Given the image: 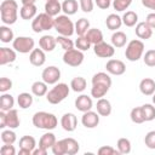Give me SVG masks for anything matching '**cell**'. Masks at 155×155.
Returning a JSON list of instances; mask_svg holds the SVG:
<instances>
[{
    "mask_svg": "<svg viewBox=\"0 0 155 155\" xmlns=\"http://www.w3.org/2000/svg\"><path fill=\"white\" fill-rule=\"evenodd\" d=\"M93 107V102H92V97L87 96V94H80L76 99H75V108L81 111V113H85V111H88L91 110Z\"/></svg>",
    "mask_w": 155,
    "mask_h": 155,
    "instance_id": "obj_15",
    "label": "cell"
},
{
    "mask_svg": "<svg viewBox=\"0 0 155 155\" xmlns=\"http://www.w3.org/2000/svg\"><path fill=\"white\" fill-rule=\"evenodd\" d=\"M56 45H57V40L52 35H42L39 39V46L45 52H52L56 48Z\"/></svg>",
    "mask_w": 155,
    "mask_h": 155,
    "instance_id": "obj_19",
    "label": "cell"
},
{
    "mask_svg": "<svg viewBox=\"0 0 155 155\" xmlns=\"http://www.w3.org/2000/svg\"><path fill=\"white\" fill-rule=\"evenodd\" d=\"M36 12H38V7L35 4L33 5H22V7L19 8V16L22 19L29 21V19H34L36 17Z\"/></svg>",
    "mask_w": 155,
    "mask_h": 155,
    "instance_id": "obj_21",
    "label": "cell"
},
{
    "mask_svg": "<svg viewBox=\"0 0 155 155\" xmlns=\"http://www.w3.org/2000/svg\"><path fill=\"white\" fill-rule=\"evenodd\" d=\"M16 139H17V137H16V133L12 131V128L4 130L1 132V140L5 144H13L16 142Z\"/></svg>",
    "mask_w": 155,
    "mask_h": 155,
    "instance_id": "obj_42",
    "label": "cell"
},
{
    "mask_svg": "<svg viewBox=\"0 0 155 155\" xmlns=\"http://www.w3.org/2000/svg\"><path fill=\"white\" fill-rule=\"evenodd\" d=\"M98 155H119V150L110 147V145H103L97 150Z\"/></svg>",
    "mask_w": 155,
    "mask_h": 155,
    "instance_id": "obj_47",
    "label": "cell"
},
{
    "mask_svg": "<svg viewBox=\"0 0 155 155\" xmlns=\"http://www.w3.org/2000/svg\"><path fill=\"white\" fill-rule=\"evenodd\" d=\"M41 78L47 85H56L61 79V70L56 65H50L42 70Z\"/></svg>",
    "mask_w": 155,
    "mask_h": 155,
    "instance_id": "obj_10",
    "label": "cell"
},
{
    "mask_svg": "<svg viewBox=\"0 0 155 155\" xmlns=\"http://www.w3.org/2000/svg\"><path fill=\"white\" fill-rule=\"evenodd\" d=\"M0 18L6 25L15 24L18 18V4L15 0H4L0 4Z\"/></svg>",
    "mask_w": 155,
    "mask_h": 155,
    "instance_id": "obj_2",
    "label": "cell"
},
{
    "mask_svg": "<svg viewBox=\"0 0 155 155\" xmlns=\"http://www.w3.org/2000/svg\"><path fill=\"white\" fill-rule=\"evenodd\" d=\"M121 18L122 24H125L126 27H134L138 23V15L134 11H126Z\"/></svg>",
    "mask_w": 155,
    "mask_h": 155,
    "instance_id": "obj_38",
    "label": "cell"
},
{
    "mask_svg": "<svg viewBox=\"0 0 155 155\" xmlns=\"http://www.w3.org/2000/svg\"><path fill=\"white\" fill-rule=\"evenodd\" d=\"M62 140H63V144L65 148V155H75L79 153L80 145H79V142L76 139L68 137V138H64Z\"/></svg>",
    "mask_w": 155,
    "mask_h": 155,
    "instance_id": "obj_23",
    "label": "cell"
},
{
    "mask_svg": "<svg viewBox=\"0 0 155 155\" xmlns=\"http://www.w3.org/2000/svg\"><path fill=\"white\" fill-rule=\"evenodd\" d=\"M96 109H97V113L101 116H109L111 114V103L107 98L102 97L97 101Z\"/></svg>",
    "mask_w": 155,
    "mask_h": 155,
    "instance_id": "obj_22",
    "label": "cell"
},
{
    "mask_svg": "<svg viewBox=\"0 0 155 155\" xmlns=\"http://www.w3.org/2000/svg\"><path fill=\"white\" fill-rule=\"evenodd\" d=\"M84 52L78 48H71L68 51H64L63 54V62L69 67H79L84 62Z\"/></svg>",
    "mask_w": 155,
    "mask_h": 155,
    "instance_id": "obj_9",
    "label": "cell"
},
{
    "mask_svg": "<svg viewBox=\"0 0 155 155\" xmlns=\"http://www.w3.org/2000/svg\"><path fill=\"white\" fill-rule=\"evenodd\" d=\"M94 2H96V5H97L99 8H102V10H107V8H109V6L111 5V0H94Z\"/></svg>",
    "mask_w": 155,
    "mask_h": 155,
    "instance_id": "obj_53",
    "label": "cell"
},
{
    "mask_svg": "<svg viewBox=\"0 0 155 155\" xmlns=\"http://www.w3.org/2000/svg\"><path fill=\"white\" fill-rule=\"evenodd\" d=\"M111 87V78L109 73L99 71L92 76V87H91V97L99 99L104 97L109 88Z\"/></svg>",
    "mask_w": 155,
    "mask_h": 155,
    "instance_id": "obj_1",
    "label": "cell"
},
{
    "mask_svg": "<svg viewBox=\"0 0 155 155\" xmlns=\"http://www.w3.org/2000/svg\"><path fill=\"white\" fill-rule=\"evenodd\" d=\"M105 25L109 30L120 29V27L122 25V18L116 13H110L105 19Z\"/></svg>",
    "mask_w": 155,
    "mask_h": 155,
    "instance_id": "obj_27",
    "label": "cell"
},
{
    "mask_svg": "<svg viewBox=\"0 0 155 155\" xmlns=\"http://www.w3.org/2000/svg\"><path fill=\"white\" fill-rule=\"evenodd\" d=\"M79 7H80V5H79V2L76 0H64L62 2V11L67 16L75 15L78 12Z\"/></svg>",
    "mask_w": 155,
    "mask_h": 155,
    "instance_id": "obj_31",
    "label": "cell"
},
{
    "mask_svg": "<svg viewBox=\"0 0 155 155\" xmlns=\"http://www.w3.org/2000/svg\"><path fill=\"white\" fill-rule=\"evenodd\" d=\"M6 120H7V127L8 128H17L21 124V119L18 116V111L16 109H11L6 111Z\"/></svg>",
    "mask_w": 155,
    "mask_h": 155,
    "instance_id": "obj_29",
    "label": "cell"
},
{
    "mask_svg": "<svg viewBox=\"0 0 155 155\" xmlns=\"http://www.w3.org/2000/svg\"><path fill=\"white\" fill-rule=\"evenodd\" d=\"M107 73L111 75H122L126 71V65L120 59H109L105 64Z\"/></svg>",
    "mask_w": 155,
    "mask_h": 155,
    "instance_id": "obj_12",
    "label": "cell"
},
{
    "mask_svg": "<svg viewBox=\"0 0 155 155\" xmlns=\"http://www.w3.org/2000/svg\"><path fill=\"white\" fill-rule=\"evenodd\" d=\"M93 52L99 58H111L115 53V47L108 42H99L97 45H93Z\"/></svg>",
    "mask_w": 155,
    "mask_h": 155,
    "instance_id": "obj_11",
    "label": "cell"
},
{
    "mask_svg": "<svg viewBox=\"0 0 155 155\" xmlns=\"http://www.w3.org/2000/svg\"><path fill=\"white\" fill-rule=\"evenodd\" d=\"M136 35L142 39V40H148L151 38L153 35V28L147 23V22H138L136 24V29H134Z\"/></svg>",
    "mask_w": 155,
    "mask_h": 155,
    "instance_id": "obj_16",
    "label": "cell"
},
{
    "mask_svg": "<svg viewBox=\"0 0 155 155\" xmlns=\"http://www.w3.org/2000/svg\"><path fill=\"white\" fill-rule=\"evenodd\" d=\"M48 92V88H47V84L45 81H35L33 82L31 85V93L36 97H42V96H46Z\"/></svg>",
    "mask_w": 155,
    "mask_h": 155,
    "instance_id": "obj_33",
    "label": "cell"
},
{
    "mask_svg": "<svg viewBox=\"0 0 155 155\" xmlns=\"http://www.w3.org/2000/svg\"><path fill=\"white\" fill-rule=\"evenodd\" d=\"M15 48L10 47H0V65H6L8 63H13L17 58Z\"/></svg>",
    "mask_w": 155,
    "mask_h": 155,
    "instance_id": "obj_17",
    "label": "cell"
},
{
    "mask_svg": "<svg viewBox=\"0 0 155 155\" xmlns=\"http://www.w3.org/2000/svg\"><path fill=\"white\" fill-rule=\"evenodd\" d=\"M56 40H57V44L64 50V51H68V50H71V48H74V45H75V42L71 40V39H69V36H64V35H58L57 38H56Z\"/></svg>",
    "mask_w": 155,
    "mask_h": 155,
    "instance_id": "obj_41",
    "label": "cell"
},
{
    "mask_svg": "<svg viewBox=\"0 0 155 155\" xmlns=\"http://www.w3.org/2000/svg\"><path fill=\"white\" fill-rule=\"evenodd\" d=\"M11 88H12V80L8 79V78L2 76L0 79V92L1 93H5V92L10 91Z\"/></svg>",
    "mask_w": 155,
    "mask_h": 155,
    "instance_id": "obj_49",
    "label": "cell"
},
{
    "mask_svg": "<svg viewBox=\"0 0 155 155\" xmlns=\"http://www.w3.org/2000/svg\"><path fill=\"white\" fill-rule=\"evenodd\" d=\"M17 103L21 109H28L33 104V96L28 92H22L17 97Z\"/></svg>",
    "mask_w": 155,
    "mask_h": 155,
    "instance_id": "obj_34",
    "label": "cell"
},
{
    "mask_svg": "<svg viewBox=\"0 0 155 155\" xmlns=\"http://www.w3.org/2000/svg\"><path fill=\"white\" fill-rule=\"evenodd\" d=\"M79 5H80V8L82 10V12L85 13H90L93 11V0H79Z\"/></svg>",
    "mask_w": 155,
    "mask_h": 155,
    "instance_id": "obj_48",
    "label": "cell"
},
{
    "mask_svg": "<svg viewBox=\"0 0 155 155\" xmlns=\"http://www.w3.org/2000/svg\"><path fill=\"white\" fill-rule=\"evenodd\" d=\"M53 155H65V148H64V144H63V140H57L54 143V145L51 148Z\"/></svg>",
    "mask_w": 155,
    "mask_h": 155,
    "instance_id": "obj_50",
    "label": "cell"
},
{
    "mask_svg": "<svg viewBox=\"0 0 155 155\" xmlns=\"http://www.w3.org/2000/svg\"><path fill=\"white\" fill-rule=\"evenodd\" d=\"M85 36L87 38V40L91 42V45H97L103 40V33L101 29H97V28H90L88 31L85 34Z\"/></svg>",
    "mask_w": 155,
    "mask_h": 155,
    "instance_id": "obj_26",
    "label": "cell"
},
{
    "mask_svg": "<svg viewBox=\"0 0 155 155\" xmlns=\"http://www.w3.org/2000/svg\"><path fill=\"white\" fill-rule=\"evenodd\" d=\"M142 4L144 7L155 11V0H142Z\"/></svg>",
    "mask_w": 155,
    "mask_h": 155,
    "instance_id": "obj_56",
    "label": "cell"
},
{
    "mask_svg": "<svg viewBox=\"0 0 155 155\" xmlns=\"http://www.w3.org/2000/svg\"><path fill=\"white\" fill-rule=\"evenodd\" d=\"M75 46H76V48L78 50H80V51H88L90 50V47H91V42L87 40V38L85 36V35H82V36H79L76 40H75Z\"/></svg>",
    "mask_w": 155,
    "mask_h": 155,
    "instance_id": "obj_44",
    "label": "cell"
},
{
    "mask_svg": "<svg viewBox=\"0 0 155 155\" xmlns=\"http://www.w3.org/2000/svg\"><path fill=\"white\" fill-rule=\"evenodd\" d=\"M86 86H87V82H86V79L82 78V76H75L71 81H70V88L74 91V92H82L86 90Z\"/></svg>",
    "mask_w": 155,
    "mask_h": 155,
    "instance_id": "obj_35",
    "label": "cell"
},
{
    "mask_svg": "<svg viewBox=\"0 0 155 155\" xmlns=\"http://www.w3.org/2000/svg\"><path fill=\"white\" fill-rule=\"evenodd\" d=\"M46 1H48V0H46Z\"/></svg>",
    "mask_w": 155,
    "mask_h": 155,
    "instance_id": "obj_61",
    "label": "cell"
},
{
    "mask_svg": "<svg viewBox=\"0 0 155 155\" xmlns=\"http://www.w3.org/2000/svg\"><path fill=\"white\" fill-rule=\"evenodd\" d=\"M130 117H131V121L134 124H143L145 121V117H144L142 107H134L130 113Z\"/></svg>",
    "mask_w": 155,
    "mask_h": 155,
    "instance_id": "obj_39",
    "label": "cell"
},
{
    "mask_svg": "<svg viewBox=\"0 0 155 155\" xmlns=\"http://www.w3.org/2000/svg\"><path fill=\"white\" fill-rule=\"evenodd\" d=\"M18 154H19V155H31L30 153H28L27 150H23V149H19V151H18Z\"/></svg>",
    "mask_w": 155,
    "mask_h": 155,
    "instance_id": "obj_59",
    "label": "cell"
},
{
    "mask_svg": "<svg viewBox=\"0 0 155 155\" xmlns=\"http://www.w3.org/2000/svg\"><path fill=\"white\" fill-rule=\"evenodd\" d=\"M116 148H117V150H119L120 154H130V153H131V149H132L130 139H127V138H125V137L117 139Z\"/></svg>",
    "mask_w": 155,
    "mask_h": 155,
    "instance_id": "obj_40",
    "label": "cell"
},
{
    "mask_svg": "<svg viewBox=\"0 0 155 155\" xmlns=\"http://www.w3.org/2000/svg\"><path fill=\"white\" fill-rule=\"evenodd\" d=\"M54 28V18L46 12L36 15V17L31 22V29L34 33H41Z\"/></svg>",
    "mask_w": 155,
    "mask_h": 155,
    "instance_id": "obj_6",
    "label": "cell"
},
{
    "mask_svg": "<svg viewBox=\"0 0 155 155\" xmlns=\"http://www.w3.org/2000/svg\"><path fill=\"white\" fill-rule=\"evenodd\" d=\"M36 148V140L33 136H23L19 139V149L27 150L28 153L33 154V150Z\"/></svg>",
    "mask_w": 155,
    "mask_h": 155,
    "instance_id": "obj_25",
    "label": "cell"
},
{
    "mask_svg": "<svg viewBox=\"0 0 155 155\" xmlns=\"http://www.w3.org/2000/svg\"><path fill=\"white\" fill-rule=\"evenodd\" d=\"M61 126L67 132H73L78 127V119L73 113H65L61 117Z\"/></svg>",
    "mask_w": 155,
    "mask_h": 155,
    "instance_id": "obj_14",
    "label": "cell"
},
{
    "mask_svg": "<svg viewBox=\"0 0 155 155\" xmlns=\"http://www.w3.org/2000/svg\"><path fill=\"white\" fill-rule=\"evenodd\" d=\"M7 127V120H6V111H0V128Z\"/></svg>",
    "mask_w": 155,
    "mask_h": 155,
    "instance_id": "obj_55",
    "label": "cell"
},
{
    "mask_svg": "<svg viewBox=\"0 0 155 155\" xmlns=\"http://www.w3.org/2000/svg\"><path fill=\"white\" fill-rule=\"evenodd\" d=\"M144 143L149 149H155V131H150L145 134Z\"/></svg>",
    "mask_w": 155,
    "mask_h": 155,
    "instance_id": "obj_51",
    "label": "cell"
},
{
    "mask_svg": "<svg viewBox=\"0 0 155 155\" xmlns=\"http://www.w3.org/2000/svg\"><path fill=\"white\" fill-rule=\"evenodd\" d=\"M47 154V149L42 148V147H39V148H35L33 150V155H46Z\"/></svg>",
    "mask_w": 155,
    "mask_h": 155,
    "instance_id": "obj_57",
    "label": "cell"
},
{
    "mask_svg": "<svg viewBox=\"0 0 155 155\" xmlns=\"http://www.w3.org/2000/svg\"><path fill=\"white\" fill-rule=\"evenodd\" d=\"M62 11V4L59 0H48L45 4V12L52 17H57Z\"/></svg>",
    "mask_w": 155,
    "mask_h": 155,
    "instance_id": "obj_24",
    "label": "cell"
},
{
    "mask_svg": "<svg viewBox=\"0 0 155 155\" xmlns=\"http://www.w3.org/2000/svg\"><path fill=\"white\" fill-rule=\"evenodd\" d=\"M29 62L34 67H41L46 62V54L42 48H34L29 53Z\"/></svg>",
    "mask_w": 155,
    "mask_h": 155,
    "instance_id": "obj_18",
    "label": "cell"
},
{
    "mask_svg": "<svg viewBox=\"0 0 155 155\" xmlns=\"http://www.w3.org/2000/svg\"><path fill=\"white\" fill-rule=\"evenodd\" d=\"M99 114L92 110L85 111L81 116V124L86 127V128H94L98 126L99 124Z\"/></svg>",
    "mask_w": 155,
    "mask_h": 155,
    "instance_id": "obj_13",
    "label": "cell"
},
{
    "mask_svg": "<svg viewBox=\"0 0 155 155\" xmlns=\"http://www.w3.org/2000/svg\"><path fill=\"white\" fill-rule=\"evenodd\" d=\"M153 104H154V105H155V93H154V94H153Z\"/></svg>",
    "mask_w": 155,
    "mask_h": 155,
    "instance_id": "obj_60",
    "label": "cell"
},
{
    "mask_svg": "<svg viewBox=\"0 0 155 155\" xmlns=\"http://www.w3.org/2000/svg\"><path fill=\"white\" fill-rule=\"evenodd\" d=\"M12 47L19 53H30L35 48V41L30 36H18L12 41Z\"/></svg>",
    "mask_w": 155,
    "mask_h": 155,
    "instance_id": "obj_8",
    "label": "cell"
},
{
    "mask_svg": "<svg viewBox=\"0 0 155 155\" xmlns=\"http://www.w3.org/2000/svg\"><path fill=\"white\" fill-rule=\"evenodd\" d=\"M69 92H70V86H68L64 82H58L47 92L46 99L51 104H59L69 96Z\"/></svg>",
    "mask_w": 155,
    "mask_h": 155,
    "instance_id": "obj_4",
    "label": "cell"
},
{
    "mask_svg": "<svg viewBox=\"0 0 155 155\" xmlns=\"http://www.w3.org/2000/svg\"><path fill=\"white\" fill-rule=\"evenodd\" d=\"M22 5H33L36 2V0H21Z\"/></svg>",
    "mask_w": 155,
    "mask_h": 155,
    "instance_id": "obj_58",
    "label": "cell"
},
{
    "mask_svg": "<svg viewBox=\"0 0 155 155\" xmlns=\"http://www.w3.org/2000/svg\"><path fill=\"white\" fill-rule=\"evenodd\" d=\"M31 121L36 128L46 130V131L54 130L58 125V120L56 115L52 113H47V111H36L33 115Z\"/></svg>",
    "mask_w": 155,
    "mask_h": 155,
    "instance_id": "obj_3",
    "label": "cell"
},
{
    "mask_svg": "<svg viewBox=\"0 0 155 155\" xmlns=\"http://www.w3.org/2000/svg\"><path fill=\"white\" fill-rule=\"evenodd\" d=\"M15 105V98L13 96H11L10 93H2L0 97V109L2 111H8L11 109H13Z\"/></svg>",
    "mask_w": 155,
    "mask_h": 155,
    "instance_id": "obj_32",
    "label": "cell"
},
{
    "mask_svg": "<svg viewBox=\"0 0 155 155\" xmlns=\"http://www.w3.org/2000/svg\"><path fill=\"white\" fill-rule=\"evenodd\" d=\"M54 29L58 35L71 36L75 33V24L67 15H58L54 18Z\"/></svg>",
    "mask_w": 155,
    "mask_h": 155,
    "instance_id": "obj_5",
    "label": "cell"
},
{
    "mask_svg": "<svg viewBox=\"0 0 155 155\" xmlns=\"http://www.w3.org/2000/svg\"><path fill=\"white\" fill-rule=\"evenodd\" d=\"M145 22H147L153 29H155V12L149 13V15L147 16V18H145Z\"/></svg>",
    "mask_w": 155,
    "mask_h": 155,
    "instance_id": "obj_54",
    "label": "cell"
},
{
    "mask_svg": "<svg viewBox=\"0 0 155 155\" xmlns=\"http://www.w3.org/2000/svg\"><path fill=\"white\" fill-rule=\"evenodd\" d=\"M0 153L1 155H15L16 154V149L12 144H5L0 148Z\"/></svg>",
    "mask_w": 155,
    "mask_h": 155,
    "instance_id": "obj_52",
    "label": "cell"
},
{
    "mask_svg": "<svg viewBox=\"0 0 155 155\" xmlns=\"http://www.w3.org/2000/svg\"><path fill=\"white\" fill-rule=\"evenodd\" d=\"M143 62L148 67H155V50H148L143 54Z\"/></svg>",
    "mask_w": 155,
    "mask_h": 155,
    "instance_id": "obj_46",
    "label": "cell"
},
{
    "mask_svg": "<svg viewBox=\"0 0 155 155\" xmlns=\"http://www.w3.org/2000/svg\"><path fill=\"white\" fill-rule=\"evenodd\" d=\"M144 54V42L139 39L131 40L125 50V57L130 62H137L139 61Z\"/></svg>",
    "mask_w": 155,
    "mask_h": 155,
    "instance_id": "obj_7",
    "label": "cell"
},
{
    "mask_svg": "<svg viewBox=\"0 0 155 155\" xmlns=\"http://www.w3.org/2000/svg\"><path fill=\"white\" fill-rule=\"evenodd\" d=\"M142 109H143V114H144L145 121H153L155 119V107L153 104H149V103L143 104Z\"/></svg>",
    "mask_w": 155,
    "mask_h": 155,
    "instance_id": "obj_43",
    "label": "cell"
},
{
    "mask_svg": "<svg viewBox=\"0 0 155 155\" xmlns=\"http://www.w3.org/2000/svg\"><path fill=\"white\" fill-rule=\"evenodd\" d=\"M139 91L144 96H153L155 93V81L151 78H144L139 82Z\"/></svg>",
    "mask_w": 155,
    "mask_h": 155,
    "instance_id": "obj_20",
    "label": "cell"
},
{
    "mask_svg": "<svg viewBox=\"0 0 155 155\" xmlns=\"http://www.w3.org/2000/svg\"><path fill=\"white\" fill-rule=\"evenodd\" d=\"M132 4V0H113V7L117 12H122L130 7Z\"/></svg>",
    "mask_w": 155,
    "mask_h": 155,
    "instance_id": "obj_45",
    "label": "cell"
},
{
    "mask_svg": "<svg viewBox=\"0 0 155 155\" xmlns=\"http://www.w3.org/2000/svg\"><path fill=\"white\" fill-rule=\"evenodd\" d=\"M90 29V21L86 18H80L76 21L75 23V33L78 34V36H82L85 35Z\"/></svg>",
    "mask_w": 155,
    "mask_h": 155,
    "instance_id": "obj_36",
    "label": "cell"
},
{
    "mask_svg": "<svg viewBox=\"0 0 155 155\" xmlns=\"http://www.w3.org/2000/svg\"><path fill=\"white\" fill-rule=\"evenodd\" d=\"M56 142H57L56 136L52 132H46V133H44L40 137V139H39V147H42V148H45V149L48 150V149H51L54 145Z\"/></svg>",
    "mask_w": 155,
    "mask_h": 155,
    "instance_id": "obj_28",
    "label": "cell"
},
{
    "mask_svg": "<svg viewBox=\"0 0 155 155\" xmlns=\"http://www.w3.org/2000/svg\"><path fill=\"white\" fill-rule=\"evenodd\" d=\"M127 42V35L124 33V31H120V30H116L111 35V45L116 48H120V47H124Z\"/></svg>",
    "mask_w": 155,
    "mask_h": 155,
    "instance_id": "obj_30",
    "label": "cell"
},
{
    "mask_svg": "<svg viewBox=\"0 0 155 155\" xmlns=\"http://www.w3.org/2000/svg\"><path fill=\"white\" fill-rule=\"evenodd\" d=\"M0 40L4 44H8V42L15 40V35H13L12 29L10 27H7L6 24L0 27Z\"/></svg>",
    "mask_w": 155,
    "mask_h": 155,
    "instance_id": "obj_37",
    "label": "cell"
}]
</instances>
